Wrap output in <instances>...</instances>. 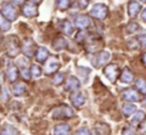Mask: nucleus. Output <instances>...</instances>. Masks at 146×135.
Masks as SVG:
<instances>
[{
	"label": "nucleus",
	"mask_w": 146,
	"mask_h": 135,
	"mask_svg": "<svg viewBox=\"0 0 146 135\" xmlns=\"http://www.w3.org/2000/svg\"><path fill=\"white\" fill-rule=\"evenodd\" d=\"M108 8L104 3H96L90 10V15L98 20H104L108 16Z\"/></svg>",
	"instance_id": "nucleus-1"
},
{
	"label": "nucleus",
	"mask_w": 146,
	"mask_h": 135,
	"mask_svg": "<svg viewBox=\"0 0 146 135\" xmlns=\"http://www.w3.org/2000/svg\"><path fill=\"white\" fill-rule=\"evenodd\" d=\"M110 59V53L108 52V51H102V52L94 55V59L92 60V63L96 68H100L108 64Z\"/></svg>",
	"instance_id": "nucleus-2"
},
{
	"label": "nucleus",
	"mask_w": 146,
	"mask_h": 135,
	"mask_svg": "<svg viewBox=\"0 0 146 135\" xmlns=\"http://www.w3.org/2000/svg\"><path fill=\"white\" fill-rule=\"evenodd\" d=\"M74 115V111L70 106L63 104V105L57 107L53 112V117L57 118V119H61V118H70Z\"/></svg>",
	"instance_id": "nucleus-3"
},
{
	"label": "nucleus",
	"mask_w": 146,
	"mask_h": 135,
	"mask_svg": "<svg viewBox=\"0 0 146 135\" xmlns=\"http://www.w3.org/2000/svg\"><path fill=\"white\" fill-rule=\"evenodd\" d=\"M2 15L6 18L9 21H14V20L17 18V10L14 7L13 4L9 3V2H6L2 5Z\"/></svg>",
	"instance_id": "nucleus-4"
},
{
	"label": "nucleus",
	"mask_w": 146,
	"mask_h": 135,
	"mask_svg": "<svg viewBox=\"0 0 146 135\" xmlns=\"http://www.w3.org/2000/svg\"><path fill=\"white\" fill-rule=\"evenodd\" d=\"M104 75L106 77L110 79L111 83H114L116 81L117 77H118V67L115 64H110L108 65L106 68H104Z\"/></svg>",
	"instance_id": "nucleus-5"
},
{
	"label": "nucleus",
	"mask_w": 146,
	"mask_h": 135,
	"mask_svg": "<svg viewBox=\"0 0 146 135\" xmlns=\"http://www.w3.org/2000/svg\"><path fill=\"white\" fill-rule=\"evenodd\" d=\"M19 52V46H18V39L14 36H11L8 40V54L11 57H14Z\"/></svg>",
	"instance_id": "nucleus-6"
},
{
	"label": "nucleus",
	"mask_w": 146,
	"mask_h": 135,
	"mask_svg": "<svg viewBox=\"0 0 146 135\" xmlns=\"http://www.w3.org/2000/svg\"><path fill=\"white\" fill-rule=\"evenodd\" d=\"M23 15L26 17H34L38 15L37 6L33 2H27L23 6Z\"/></svg>",
	"instance_id": "nucleus-7"
},
{
	"label": "nucleus",
	"mask_w": 146,
	"mask_h": 135,
	"mask_svg": "<svg viewBox=\"0 0 146 135\" xmlns=\"http://www.w3.org/2000/svg\"><path fill=\"white\" fill-rule=\"evenodd\" d=\"M60 68V63L56 58H50L49 61L47 62L46 66H45V73L47 75H51V73H55Z\"/></svg>",
	"instance_id": "nucleus-8"
},
{
	"label": "nucleus",
	"mask_w": 146,
	"mask_h": 135,
	"mask_svg": "<svg viewBox=\"0 0 146 135\" xmlns=\"http://www.w3.org/2000/svg\"><path fill=\"white\" fill-rule=\"evenodd\" d=\"M80 85H81V83H80V81L77 77H70L69 79H67V81H66L65 89L68 91H77L80 87Z\"/></svg>",
	"instance_id": "nucleus-9"
},
{
	"label": "nucleus",
	"mask_w": 146,
	"mask_h": 135,
	"mask_svg": "<svg viewBox=\"0 0 146 135\" xmlns=\"http://www.w3.org/2000/svg\"><path fill=\"white\" fill-rule=\"evenodd\" d=\"M70 99H71L72 103H73L74 106H76V107H81L86 102V99H85V97H84V95L82 93H79V91L72 93Z\"/></svg>",
	"instance_id": "nucleus-10"
},
{
	"label": "nucleus",
	"mask_w": 146,
	"mask_h": 135,
	"mask_svg": "<svg viewBox=\"0 0 146 135\" xmlns=\"http://www.w3.org/2000/svg\"><path fill=\"white\" fill-rule=\"evenodd\" d=\"M92 24V20L88 16H79L75 19V25L80 29H87Z\"/></svg>",
	"instance_id": "nucleus-11"
},
{
	"label": "nucleus",
	"mask_w": 146,
	"mask_h": 135,
	"mask_svg": "<svg viewBox=\"0 0 146 135\" xmlns=\"http://www.w3.org/2000/svg\"><path fill=\"white\" fill-rule=\"evenodd\" d=\"M122 97L127 101L135 102L139 101V95L137 93L136 91L132 89H127L122 93Z\"/></svg>",
	"instance_id": "nucleus-12"
},
{
	"label": "nucleus",
	"mask_w": 146,
	"mask_h": 135,
	"mask_svg": "<svg viewBox=\"0 0 146 135\" xmlns=\"http://www.w3.org/2000/svg\"><path fill=\"white\" fill-rule=\"evenodd\" d=\"M140 9H141V5L140 3H138L137 1L135 0H131L129 1L128 3V14L130 17L132 18H135L138 13L140 12Z\"/></svg>",
	"instance_id": "nucleus-13"
},
{
	"label": "nucleus",
	"mask_w": 146,
	"mask_h": 135,
	"mask_svg": "<svg viewBox=\"0 0 146 135\" xmlns=\"http://www.w3.org/2000/svg\"><path fill=\"white\" fill-rule=\"evenodd\" d=\"M22 50H23V53L26 56L31 57L33 55V52H34V42L31 39H26L24 41Z\"/></svg>",
	"instance_id": "nucleus-14"
},
{
	"label": "nucleus",
	"mask_w": 146,
	"mask_h": 135,
	"mask_svg": "<svg viewBox=\"0 0 146 135\" xmlns=\"http://www.w3.org/2000/svg\"><path fill=\"white\" fill-rule=\"evenodd\" d=\"M120 81L124 83H130L133 81V73H131V71L129 69V68L125 67L122 69L120 75Z\"/></svg>",
	"instance_id": "nucleus-15"
},
{
	"label": "nucleus",
	"mask_w": 146,
	"mask_h": 135,
	"mask_svg": "<svg viewBox=\"0 0 146 135\" xmlns=\"http://www.w3.org/2000/svg\"><path fill=\"white\" fill-rule=\"evenodd\" d=\"M68 46V42L64 37H58L55 39V41L53 42V48L56 51H61L66 49Z\"/></svg>",
	"instance_id": "nucleus-16"
},
{
	"label": "nucleus",
	"mask_w": 146,
	"mask_h": 135,
	"mask_svg": "<svg viewBox=\"0 0 146 135\" xmlns=\"http://www.w3.org/2000/svg\"><path fill=\"white\" fill-rule=\"evenodd\" d=\"M71 127L68 124H60L57 125L53 130V135H69Z\"/></svg>",
	"instance_id": "nucleus-17"
},
{
	"label": "nucleus",
	"mask_w": 146,
	"mask_h": 135,
	"mask_svg": "<svg viewBox=\"0 0 146 135\" xmlns=\"http://www.w3.org/2000/svg\"><path fill=\"white\" fill-rule=\"evenodd\" d=\"M60 27H61L62 31L64 32L66 35H72L74 32V27L72 25V23L69 21V20H63L60 24Z\"/></svg>",
	"instance_id": "nucleus-18"
},
{
	"label": "nucleus",
	"mask_w": 146,
	"mask_h": 135,
	"mask_svg": "<svg viewBox=\"0 0 146 135\" xmlns=\"http://www.w3.org/2000/svg\"><path fill=\"white\" fill-rule=\"evenodd\" d=\"M48 56H49L48 50H47L46 48H44V47L39 48L36 53V59H37V61L40 63L45 62V61L47 60V58H48Z\"/></svg>",
	"instance_id": "nucleus-19"
},
{
	"label": "nucleus",
	"mask_w": 146,
	"mask_h": 135,
	"mask_svg": "<svg viewBox=\"0 0 146 135\" xmlns=\"http://www.w3.org/2000/svg\"><path fill=\"white\" fill-rule=\"evenodd\" d=\"M145 116L146 115H145L144 111H142V110L137 111L136 113L132 116V118H131V123H132L133 125H137V124H139L140 122H142L143 120L145 119Z\"/></svg>",
	"instance_id": "nucleus-20"
},
{
	"label": "nucleus",
	"mask_w": 146,
	"mask_h": 135,
	"mask_svg": "<svg viewBox=\"0 0 146 135\" xmlns=\"http://www.w3.org/2000/svg\"><path fill=\"white\" fill-rule=\"evenodd\" d=\"M7 77L9 79L10 81H16V79L18 77V69L17 68L13 65H11L7 69Z\"/></svg>",
	"instance_id": "nucleus-21"
},
{
	"label": "nucleus",
	"mask_w": 146,
	"mask_h": 135,
	"mask_svg": "<svg viewBox=\"0 0 146 135\" xmlns=\"http://www.w3.org/2000/svg\"><path fill=\"white\" fill-rule=\"evenodd\" d=\"M122 111H123V113H124V115L129 116L136 111V106L132 103H125L124 105L122 106Z\"/></svg>",
	"instance_id": "nucleus-22"
},
{
	"label": "nucleus",
	"mask_w": 146,
	"mask_h": 135,
	"mask_svg": "<svg viewBox=\"0 0 146 135\" xmlns=\"http://www.w3.org/2000/svg\"><path fill=\"white\" fill-rule=\"evenodd\" d=\"M136 89L139 91V93L142 95H146V79H138L135 83Z\"/></svg>",
	"instance_id": "nucleus-23"
},
{
	"label": "nucleus",
	"mask_w": 146,
	"mask_h": 135,
	"mask_svg": "<svg viewBox=\"0 0 146 135\" xmlns=\"http://www.w3.org/2000/svg\"><path fill=\"white\" fill-rule=\"evenodd\" d=\"M0 29H1L2 31H4V32L8 31V30L10 29L9 21H8V20L6 19L3 15H2L1 12H0Z\"/></svg>",
	"instance_id": "nucleus-24"
},
{
	"label": "nucleus",
	"mask_w": 146,
	"mask_h": 135,
	"mask_svg": "<svg viewBox=\"0 0 146 135\" xmlns=\"http://www.w3.org/2000/svg\"><path fill=\"white\" fill-rule=\"evenodd\" d=\"M17 130L11 125H6L3 127V129L0 131V135H16Z\"/></svg>",
	"instance_id": "nucleus-25"
},
{
	"label": "nucleus",
	"mask_w": 146,
	"mask_h": 135,
	"mask_svg": "<svg viewBox=\"0 0 146 135\" xmlns=\"http://www.w3.org/2000/svg\"><path fill=\"white\" fill-rule=\"evenodd\" d=\"M26 87L23 83H16V85H13L12 87V91H13V93L15 95H21L22 93L25 91Z\"/></svg>",
	"instance_id": "nucleus-26"
},
{
	"label": "nucleus",
	"mask_w": 146,
	"mask_h": 135,
	"mask_svg": "<svg viewBox=\"0 0 146 135\" xmlns=\"http://www.w3.org/2000/svg\"><path fill=\"white\" fill-rule=\"evenodd\" d=\"M96 131L98 135H106L110 132V127L106 124H100L96 127Z\"/></svg>",
	"instance_id": "nucleus-27"
},
{
	"label": "nucleus",
	"mask_w": 146,
	"mask_h": 135,
	"mask_svg": "<svg viewBox=\"0 0 146 135\" xmlns=\"http://www.w3.org/2000/svg\"><path fill=\"white\" fill-rule=\"evenodd\" d=\"M72 3H73V0H57V6L61 10L68 9Z\"/></svg>",
	"instance_id": "nucleus-28"
},
{
	"label": "nucleus",
	"mask_w": 146,
	"mask_h": 135,
	"mask_svg": "<svg viewBox=\"0 0 146 135\" xmlns=\"http://www.w3.org/2000/svg\"><path fill=\"white\" fill-rule=\"evenodd\" d=\"M30 73H31V75H32L33 77L38 79V77H40L41 75H42V69H41V68L39 67L38 65H32Z\"/></svg>",
	"instance_id": "nucleus-29"
},
{
	"label": "nucleus",
	"mask_w": 146,
	"mask_h": 135,
	"mask_svg": "<svg viewBox=\"0 0 146 135\" xmlns=\"http://www.w3.org/2000/svg\"><path fill=\"white\" fill-rule=\"evenodd\" d=\"M136 40H137V42H138L139 46H141L142 48H146V31L141 32V33L137 36Z\"/></svg>",
	"instance_id": "nucleus-30"
},
{
	"label": "nucleus",
	"mask_w": 146,
	"mask_h": 135,
	"mask_svg": "<svg viewBox=\"0 0 146 135\" xmlns=\"http://www.w3.org/2000/svg\"><path fill=\"white\" fill-rule=\"evenodd\" d=\"M87 39H88V33L86 31H80L77 36H76V40L78 42H84V41H87Z\"/></svg>",
	"instance_id": "nucleus-31"
},
{
	"label": "nucleus",
	"mask_w": 146,
	"mask_h": 135,
	"mask_svg": "<svg viewBox=\"0 0 146 135\" xmlns=\"http://www.w3.org/2000/svg\"><path fill=\"white\" fill-rule=\"evenodd\" d=\"M126 30L128 33H134L135 31L139 30V26L137 25L136 23H129L126 28Z\"/></svg>",
	"instance_id": "nucleus-32"
},
{
	"label": "nucleus",
	"mask_w": 146,
	"mask_h": 135,
	"mask_svg": "<svg viewBox=\"0 0 146 135\" xmlns=\"http://www.w3.org/2000/svg\"><path fill=\"white\" fill-rule=\"evenodd\" d=\"M64 73H59L56 75V77H54V79H53V83H55V85H60V83H63L64 81Z\"/></svg>",
	"instance_id": "nucleus-33"
},
{
	"label": "nucleus",
	"mask_w": 146,
	"mask_h": 135,
	"mask_svg": "<svg viewBox=\"0 0 146 135\" xmlns=\"http://www.w3.org/2000/svg\"><path fill=\"white\" fill-rule=\"evenodd\" d=\"M74 135H92V134H90V131L88 129V128L83 127V128H80V129H78L77 131L75 132V134H74Z\"/></svg>",
	"instance_id": "nucleus-34"
},
{
	"label": "nucleus",
	"mask_w": 146,
	"mask_h": 135,
	"mask_svg": "<svg viewBox=\"0 0 146 135\" xmlns=\"http://www.w3.org/2000/svg\"><path fill=\"white\" fill-rule=\"evenodd\" d=\"M90 4V0H78V5L81 9H85Z\"/></svg>",
	"instance_id": "nucleus-35"
},
{
	"label": "nucleus",
	"mask_w": 146,
	"mask_h": 135,
	"mask_svg": "<svg viewBox=\"0 0 146 135\" xmlns=\"http://www.w3.org/2000/svg\"><path fill=\"white\" fill-rule=\"evenodd\" d=\"M122 135H136V133L131 127H125L122 131Z\"/></svg>",
	"instance_id": "nucleus-36"
},
{
	"label": "nucleus",
	"mask_w": 146,
	"mask_h": 135,
	"mask_svg": "<svg viewBox=\"0 0 146 135\" xmlns=\"http://www.w3.org/2000/svg\"><path fill=\"white\" fill-rule=\"evenodd\" d=\"M140 131L142 132V133L144 134V135H146V122L140 127Z\"/></svg>",
	"instance_id": "nucleus-37"
},
{
	"label": "nucleus",
	"mask_w": 146,
	"mask_h": 135,
	"mask_svg": "<svg viewBox=\"0 0 146 135\" xmlns=\"http://www.w3.org/2000/svg\"><path fill=\"white\" fill-rule=\"evenodd\" d=\"M12 2H13L14 4H16V5H20V4L23 3L25 0H11Z\"/></svg>",
	"instance_id": "nucleus-38"
},
{
	"label": "nucleus",
	"mask_w": 146,
	"mask_h": 135,
	"mask_svg": "<svg viewBox=\"0 0 146 135\" xmlns=\"http://www.w3.org/2000/svg\"><path fill=\"white\" fill-rule=\"evenodd\" d=\"M141 17H142L143 21L146 22V8L142 11V14H141Z\"/></svg>",
	"instance_id": "nucleus-39"
},
{
	"label": "nucleus",
	"mask_w": 146,
	"mask_h": 135,
	"mask_svg": "<svg viewBox=\"0 0 146 135\" xmlns=\"http://www.w3.org/2000/svg\"><path fill=\"white\" fill-rule=\"evenodd\" d=\"M142 62L146 65V53H144V54H143V56H142Z\"/></svg>",
	"instance_id": "nucleus-40"
},
{
	"label": "nucleus",
	"mask_w": 146,
	"mask_h": 135,
	"mask_svg": "<svg viewBox=\"0 0 146 135\" xmlns=\"http://www.w3.org/2000/svg\"><path fill=\"white\" fill-rule=\"evenodd\" d=\"M33 1H35V2H40L41 0H33Z\"/></svg>",
	"instance_id": "nucleus-41"
},
{
	"label": "nucleus",
	"mask_w": 146,
	"mask_h": 135,
	"mask_svg": "<svg viewBox=\"0 0 146 135\" xmlns=\"http://www.w3.org/2000/svg\"><path fill=\"white\" fill-rule=\"evenodd\" d=\"M141 2H144V3H146V0H140Z\"/></svg>",
	"instance_id": "nucleus-42"
}]
</instances>
